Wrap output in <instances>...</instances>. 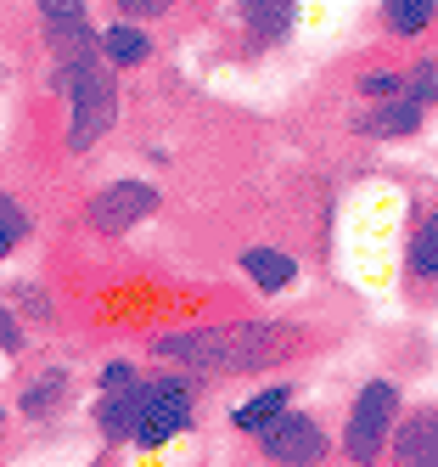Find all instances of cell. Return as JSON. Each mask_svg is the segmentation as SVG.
Segmentation results:
<instances>
[{
  "mask_svg": "<svg viewBox=\"0 0 438 467\" xmlns=\"http://www.w3.org/2000/svg\"><path fill=\"white\" fill-rule=\"evenodd\" d=\"M315 344L303 321H197V327H168L152 338V360L186 366L197 378H264L276 366H292Z\"/></svg>",
  "mask_w": 438,
  "mask_h": 467,
  "instance_id": "6da1fadb",
  "label": "cell"
},
{
  "mask_svg": "<svg viewBox=\"0 0 438 467\" xmlns=\"http://www.w3.org/2000/svg\"><path fill=\"white\" fill-rule=\"evenodd\" d=\"M51 90L67 102L62 152L85 158L101 147V136L118 124V68L101 57V40H67L51 46Z\"/></svg>",
  "mask_w": 438,
  "mask_h": 467,
  "instance_id": "7a4b0ae2",
  "label": "cell"
},
{
  "mask_svg": "<svg viewBox=\"0 0 438 467\" xmlns=\"http://www.w3.org/2000/svg\"><path fill=\"white\" fill-rule=\"evenodd\" d=\"M191 428H197V372L158 360V372H141V411H135L129 451H163Z\"/></svg>",
  "mask_w": 438,
  "mask_h": 467,
  "instance_id": "3957f363",
  "label": "cell"
},
{
  "mask_svg": "<svg viewBox=\"0 0 438 467\" xmlns=\"http://www.w3.org/2000/svg\"><path fill=\"white\" fill-rule=\"evenodd\" d=\"M399 411H404L399 378H365L354 389V400H349V417H343V440H337V451H343L354 467L382 462L393 428H399Z\"/></svg>",
  "mask_w": 438,
  "mask_h": 467,
  "instance_id": "277c9868",
  "label": "cell"
},
{
  "mask_svg": "<svg viewBox=\"0 0 438 467\" xmlns=\"http://www.w3.org/2000/svg\"><path fill=\"white\" fill-rule=\"evenodd\" d=\"M163 209V192L152 186V181H141V175H118V181H107V186H96L90 197H85V231L90 237H129V231H141L152 214Z\"/></svg>",
  "mask_w": 438,
  "mask_h": 467,
  "instance_id": "5b68a950",
  "label": "cell"
},
{
  "mask_svg": "<svg viewBox=\"0 0 438 467\" xmlns=\"http://www.w3.org/2000/svg\"><path fill=\"white\" fill-rule=\"evenodd\" d=\"M253 451H259L264 462H281V467H315V462H326L337 445H331V433H326V422H321L315 411L287 406L276 422H264V428L253 433Z\"/></svg>",
  "mask_w": 438,
  "mask_h": 467,
  "instance_id": "8992f818",
  "label": "cell"
},
{
  "mask_svg": "<svg viewBox=\"0 0 438 467\" xmlns=\"http://www.w3.org/2000/svg\"><path fill=\"white\" fill-rule=\"evenodd\" d=\"M303 6L298 0H236V28H242L248 51H276L298 35Z\"/></svg>",
  "mask_w": 438,
  "mask_h": 467,
  "instance_id": "52a82bcc",
  "label": "cell"
},
{
  "mask_svg": "<svg viewBox=\"0 0 438 467\" xmlns=\"http://www.w3.org/2000/svg\"><path fill=\"white\" fill-rule=\"evenodd\" d=\"M427 124V108H416L411 96H382V102H365L354 119H349V130L360 141H411L416 130Z\"/></svg>",
  "mask_w": 438,
  "mask_h": 467,
  "instance_id": "ba28073f",
  "label": "cell"
},
{
  "mask_svg": "<svg viewBox=\"0 0 438 467\" xmlns=\"http://www.w3.org/2000/svg\"><path fill=\"white\" fill-rule=\"evenodd\" d=\"M388 456L399 467H438V406H404L399 411V428L388 440Z\"/></svg>",
  "mask_w": 438,
  "mask_h": 467,
  "instance_id": "9c48e42d",
  "label": "cell"
},
{
  "mask_svg": "<svg viewBox=\"0 0 438 467\" xmlns=\"http://www.w3.org/2000/svg\"><path fill=\"white\" fill-rule=\"evenodd\" d=\"M404 282L416 298L438 293V209H422L411 237H404Z\"/></svg>",
  "mask_w": 438,
  "mask_h": 467,
  "instance_id": "30bf717a",
  "label": "cell"
},
{
  "mask_svg": "<svg viewBox=\"0 0 438 467\" xmlns=\"http://www.w3.org/2000/svg\"><path fill=\"white\" fill-rule=\"evenodd\" d=\"M67 400H74V372L67 366H46L40 378H28L17 389V417L23 422H56L67 411Z\"/></svg>",
  "mask_w": 438,
  "mask_h": 467,
  "instance_id": "8fae6325",
  "label": "cell"
},
{
  "mask_svg": "<svg viewBox=\"0 0 438 467\" xmlns=\"http://www.w3.org/2000/svg\"><path fill=\"white\" fill-rule=\"evenodd\" d=\"M135 411H141V378L124 383V389H96V440L101 445H129V433H135Z\"/></svg>",
  "mask_w": 438,
  "mask_h": 467,
  "instance_id": "7c38bea8",
  "label": "cell"
},
{
  "mask_svg": "<svg viewBox=\"0 0 438 467\" xmlns=\"http://www.w3.org/2000/svg\"><path fill=\"white\" fill-rule=\"evenodd\" d=\"M236 271H242L264 298H281L287 287H298V259L281 254L276 243H253V248H242V254H236Z\"/></svg>",
  "mask_w": 438,
  "mask_h": 467,
  "instance_id": "4fadbf2b",
  "label": "cell"
},
{
  "mask_svg": "<svg viewBox=\"0 0 438 467\" xmlns=\"http://www.w3.org/2000/svg\"><path fill=\"white\" fill-rule=\"evenodd\" d=\"M96 40H101V57H107L118 74H129V68H147V62H152V51H158V40L147 35V23H129V17L101 23V28H96Z\"/></svg>",
  "mask_w": 438,
  "mask_h": 467,
  "instance_id": "5bb4252c",
  "label": "cell"
},
{
  "mask_svg": "<svg viewBox=\"0 0 438 467\" xmlns=\"http://www.w3.org/2000/svg\"><path fill=\"white\" fill-rule=\"evenodd\" d=\"M40 12V35H46V51L51 46H67V40H90L96 23H90V6L85 0H34Z\"/></svg>",
  "mask_w": 438,
  "mask_h": 467,
  "instance_id": "9a60e30c",
  "label": "cell"
},
{
  "mask_svg": "<svg viewBox=\"0 0 438 467\" xmlns=\"http://www.w3.org/2000/svg\"><path fill=\"white\" fill-rule=\"evenodd\" d=\"M287 406H292V383H264V389H253L248 400H236V406H230V433L253 440V433L264 422H276Z\"/></svg>",
  "mask_w": 438,
  "mask_h": 467,
  "instance_id": "2e32d148",
  "label": "cell"
},
{
  "mask_svg": "<svg viewBox=\"0 0 438 467\" xmlns=\"http://www.w3.org/2000/svg\"><path fill=\"white\" fill-rule=\"evenodd\" d=\"M438 23V0H382L377 6V28L388 40H422Z\"/></svg>",
  "mask_w": 438,
  "mask_h": 467,
  "instance_id": "e0dca14e",
  "label": "cell"
},
{
  "mask_svg": "<svg viewBox=\"0 0 438 467\" xmlns=\"http://www.w3.org/2000/svg\"><path fill=\"white\" fill-rule=\"evenodd\" d=\"M28 231H34V220H28V209L17 203L12 192H0V265H6L23 243H28Z\"/></svg>",
  "mask_w": 438,
  "mask_h": 467,
  "instance_id": "ac0fdd59",
  "label": "cell"
},
{
  "mask_svg": "<svg viewBox=\"0 0 438 467\" xmlns=\"http://www.w3.org/2000/svg\"><path fill=\"white\" fill-rule=\"evenodd\" d=\"M404 96H411L416 108H438V51H422L411 68H404Z\"/></svg>",
  "mask_w": 438,
  "mask_h": 467,
  "instance_id": "d6986e66",
  "label": "cell"
},
{
  "mask_svg": "<svg viewBox=\"0 0 438 467\" xmlns=\"http://www.w3.org/2000/svg\"><path fill=\"white\" fill-rule=\"evenodd\" d=\"M6 298L17 305V316H23V321H56V305H51L46 282H12V287H6Z\"/></svg>",
  "mask_w": 438,
  "mask_h": 467,
  "instance_id": "ffe728a7",
  "label": "cell"
},
{
  "mask_svg": "<svg viewBox=\"0 0 438 467\" xmlns=\"http://www.w3.org/2000/svg\"><path fill=\"white\" fill-rule=\"evenodd\" d=\"M28 349V321L17 316V305L0 293V355H23Z\"/></svg>",
  "mask_w": 438,
  "mask_h": 467,
  "instance_id": "44dd1931",
  "label": "cell"
},
{
  "mask_svg": "<svg viewBox=\"0 0 438 467\" xmlns=\"http://www.w3.org/2000/svg\"><path fill=\"white\" fill-rule=\"evenodd\" d=\"M354 90L365 96V102H382V96H399L404 90V68H371L354 79Z\"/></svg>",
  "mask_w": 438,
  "mask_h": 467,
  "instance_id": "7402d4cb",
  "label": "cell"
},
{
  "mask_svg": "<svg viewBox=\"0 0 438 467\" xmlns=\"http://www.w3.org/2000/svg\"><path fill=\"white\" fill-rule=\"evenodd\" d=\"M180 0H113V17H129V23H158L168 17Z\"/></svg>",
  "mask_w": 438,
  "mask_h": 467,
  "instance_id": "603a6c76",
  "label": "cell"
},
{
  "mask_svg": "<svg viewBox=\"0 0 438 467\" xmlns=\"http://www.w3.org/2000/svg\"><path fill=\"white\" fill-rule=\"evenodd\" d=\"M135 378H141V366H135V360H107V366H101V378H96V389H124Z\"/></svg>",
  "mask_w": 438,
  "mask_h": 467,
  "instance_id": "cb8c5ba5",
  "label": "cell"
},
{
  "mask_svg": "<svg viewBox=\"0 0 438 467\" xmlns=\"http://www.w3.org/2000/svg\"><path fill=\"white\" fill-rule=\"evenodd\" d=\"M0 445H6V411H0Z\"/></svg>",
  "mask_w": 438,
  "mask_h": 467,
  "instance_id": "d4e9b609",
  "label": "cell"
}]
</instances>
